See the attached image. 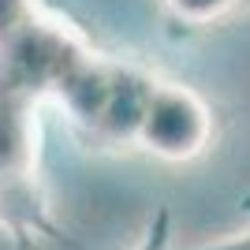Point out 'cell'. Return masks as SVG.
<instances>
[{
	"mask_svg": "<svg viewBox=\"0 0 250 250\" xmlns=\"http://www.w3.org/2000/svg\"><path fill=\"white\" fill-rule=\"evenodd\" d=\"M157 75L108 56L45 0H0V235L19 250L63 239L42 176V108L90 149H135Z\"/></svg>",
	"mask_w": 250,
	"mask_h": 250,
	"instance_id": "1",
	"label": "cell"
},
{
	"mask_svg": "<svg viewBox=\"0 0 250 250\" xmlns=\"http://www.w3.org/2000/svg\"><path fill=\"white\" fill-rule=\"evenodd\" d=\"M213 142V108L190 86L157 79L138 124L135 149L161 161H194Z\"/></svg>",
	"mask_w": 250,
	"mask_h": 250,
	"instance_id": "2",
	"label": "cell"
},
{
	"mask_svg": "<svg viewBox=\"0 0 250 250\" xmlns=\"http://www.w3.org/2000/svg\"><path fill=\"white\" fill-rule=\"evenodd\" d=\"M168 8V15L183 26H209V22L224 19L239 8L243 0H161Z\"/></svg>",
	"mask_w": 250,
	"mask_h": 250,
	"instance_id": "3",
	"label": "cell"
},
{
	"mask_svg": "<svg viewBox=\"0 0 250 250\" xmlns=\"http://www.w3.org/2000/svg\"><path fill=\"white\" fill-rule=\"evenodd\" d=\"M131 250H176V231H172V209L157 206L146 217L142 231L135 235Z\"/></svg>",
	"mask_w": 250,
	"mask_h": 250,
	"instance_id": "4",
	"label": "cell"
},
{
	"mask_svg": "<svg viewBox=\"0 0 250 250\" xmlns=\"http://www.w3.org/2000/svg\"><path fill=\"white\" fill-rule=\"evenodd\" d=\"M187 250H250V228L239 231H224V235H213V239H202Z\"/></svg>",
	"mask_w": 250,
	"mask_h": 250,
	"instance_id": "5",
	"label": "cell"
}]
</instances>
